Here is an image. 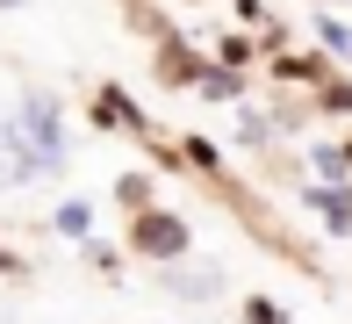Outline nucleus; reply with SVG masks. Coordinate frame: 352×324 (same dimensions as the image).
Segmentation results:
<instances>
[{
    "mask_svg": "<svg viewBox=\"0 0 352 324\" xmlns=\"http://www.w3.org/2000/svg\"><path fill=\"white\" fill-rule=\"evenodd\" d=\"M316 29H324V43H331V51H338V58L352 65V29H345V22H331V14H324V22H316Z\"/></svg>",
    "mask_w": 352,
    "mask_h": 324,
    "instance_id": "obj_5",
    "label": "nucleus"
},
{
    "mask_svg": "<svg viewBox=\"0 0 352 324\" xmlns=\"http://www.w3.org/2000/svg\"><path fill=\"white\" fill-rule=\"evenodd\" d=\"M87 223H94L87 202H65V209H58V231H65V238H87Z\"/></svg>",
    "mask_w": 352,
    "mask_h": 324,
    "instance_id": "obj_3",
    "label": "nucleus"
},
{
    "mask_svg": "<svg viewBox=\"0 0 352 324\" xmlns=\"http://www.w3.org/2000/svg\"><path fill=\"white\" fill-rule=\"evenodd\" d=\"M316 173H324V181H345L352 166H345V152H316Z\"/></svg>",
    "mask_w": 352,
    "mask_h": 324,
    "instance_id": "obj_6",
    "label": "nucleus"
},
{
    "mask_svg": "<svg viewBox=\"0 0 352 324\" xmlns=\"http://www.w3.org/2000/svg\"><path fill=\"white\" fill-rule=\"evenodd\" d=\"M144 245H151V252H180L187 238H180V223H166V216H151V223H144Z\"/></svg>",
    "mask_w": 352,
    "mask_h": 324,
    "instance_id": "obj_2",
    "label": "nucleus"
},
{
    "mask_svg": "<svg viewBox=\"0 0 352 324\" xmlns=\"http://www.w3.org/2000/svg\"><path fill=\"white\" fill-rule=\"evenodd\" d=\"M22 137H29V166H58L65 137H58V108L51 101H22Z\"/></svg>",
    "mask_w": 352,
    "mask_h": 324,
    "instance_id": "obj_1",
    "label": "nucleus"
},
{
    "mask_svg": "<svg viewBox=\"0 0 352 324\" xmlns=\"http://www.w3.org/2000/svg\"><path fill=\"white\" fill-rule=\"evenodd\" d=\"M316 209H324V223H338V231L352 223V202H345V194H324V188H316Z\"/></svg>",
    "mask_w": 352,
    "mask_h": 324,
    "instance_id": "obj_4",
    "label": "nucleus"
}]
</instances>
